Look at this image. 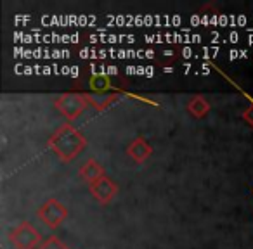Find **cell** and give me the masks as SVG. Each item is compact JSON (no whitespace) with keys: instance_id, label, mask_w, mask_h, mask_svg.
<instances>
[{"instance_id":"cell-1","label":"cell","mask_w":253,"mask_h":249,"mask_svg":"<svg viewBox=\"0 0 253 249\" xmlns=\"http://www.w3.org/2000/svg\"><path fill=\"white\" fill-rule=\"evenodd\" d=\"M47 147L57 156L63 163H70L78 158L82 151L87 147V139L70 123H64L50 135Z\"/></svg>"},{"instance_id":"cell-2","label":"cell","mask_w":253,"mask_h":249,"mask_svg":"<svg viewBox=\"0 0 253 249\" xmlns=\"http://www.w3.org/2000/svg\"><path fill=\"white\" fill-rule=\"evenodd\" d=\"M88 101L85 97L84 92H64L54 101V107L68 119V121H75L84 111H87Z\"/></svg>"},{"instance_id":"cell-3","label":"cell","mask_w":253,"mask_h":249,"mask_svg":"<svg viewBox=\"0 0 253 249\" xmlns=\"http://www.w3.org/2000/svg\"><path fill=\"white\" fill-rule=\"evenodd\" d=\"M9 241L16 249H37L42 244V235L30 221H21L9 232Z\"/></svg>"},{"instance_id":"cell-4","label":"cell","mask_w":253,"mask_h":249,"mask_svg":"<svg viewBox=\"0 0 253 249\" xmlns=\"http://www.w3.org/2000/svg\"><path fill=\"white\" fill-rule=\"evenodd\" d=\"M37 216H39L49 228H57V227H61L64 221H66L68 210H66V206L61 203V201L50 197V199H47L45 203L39 208V211H37Z\"/></svg>"},{"instance_id":"cell-5","label":"cell","mask_w":253,"mask_h":249,"mask_svg":"<svg viewBox=\"0 0 253 249\" xmlns=\"http://www.w3.org/2000/svg\"><path fill=\"white\" fill-rule=\"evenodd\" d=\"M88 190H90L92 197H94L99 204L106 206V204H109L116 197V194H118V185H116L115 180H111L109 177H102V178L95 180L94 183H90Z\"/></svg>"},{"instance_id":"cell-6","label":"cell","mask_w":253,"mask_h":249,"mask_svg":"<svg viewBox=\"0 0 253 249\" xmlns=\"http://www.w3.org/2000/svg\"><path fill=\"white\" fill-rule=\"evenodd\" d=\"M153 154V147L149 145V142L144 137H137L126 145V156L137 165H142L149 159V156Z\"/></svg>"},{"instance_id":"cell-7","label":"cell","mask_w":253,"mask_h":249,"mask_svg":"<svg viewBox=\"0 0 253 249\" xmlns=\"http://www.w3.org/2000/svg\"><path fill=\"white\" fill-rule=\"evenodd\" d=\"M88 88H90V94H109V92H120L118 88L115 87L113 80L108 76V74L102 73H95L90 74L87 80Z\"/></svg>"},{"instance_id":"cell-8","label":"cell","mask_w":253,"mask_h":249,"mask_svg":"<svg viewBox=\"0 0 253 249\" xmlns=\"http://www.w3.org/2000/svg\"><path fill=\"white\" fill-rule=\"evenodd\" d=\"M78 173H80V177L88 183V185H90V183H94L95 180L106 177L104 166H102L101 163H99L97 159H94V158H88L87 161H85L84 165L80 166Z\"/></svg>"},{"instance_id":"cell-9","label":"cell","mask_w":253,"mask_h":249,"mask_svg":"<svg viewBox=\"0 0 253 249\" xmlns=\"http://www.w3.org/2000/svg\"><path fill=\"white\" fill-rule=\"evenodd\" d=\"M84 94L87 97L88 104L97 109V111H104V109H108L109 106L115 104L122 97V92H109V94H90V92H84Z\"/></svg>"},{"instance_id":"cell-10","label":"cell","mask_w":253,"mask_h":249,"mask_svg":"<svg viewBox=\"0 0 253 249\" xmlns=\"http://www.w3.org/2000/svg\"><path fill=\"white\" fill-rule=\"evenodd\" d=\"M186 107H187V111H189V114L193 116V118L203 119L205 116H208L211 106H210V102L203 97V95H194V97L189 99V102H187Z\"/></svg>"},{"instance_id":"cell-11","label":"cell","mask_w":253,"mask_h":249,"mask_svg":"<svg viewBox=\"0 0 253 249\" xmlns=\"http://www.w3.org/2000/svg\"><path fill=\"white\" fill-rule=\"evenodd\" d=\"M37 249H70V248H68V246L64 244L59 237H56V235H50V237L45 239V241H43Z\"/></svg>"},{"instance_id":"cell-12","label":"cell","mask_w":253,"mask_h":249,"mask_svg":"<svg viewBox=\"0 0 253 249\" xmlns=\"http://www.w3.org/2000/svg\"><path fill=\"white\" fill-rule=\"evenodd\" d=\"M175 59H177V56H172L170 50H163V52L158 56V63L162 64V66H169V64L173 63Z\"/></svg>"},{"instance_id":"cell-13","label":"cell","mask_w":253,"mask_h":249,"mask_svg":"<svg viewBox=\"0 0 253 249\" xmlns=\"http://www.w3.org/2000/svg\"><path fill=\"white\" fill-rule=\"evenodd\" d=\"M243 121H245L248 127L253 128V102L243 111Z\"/></svg>"}]
</instances>
